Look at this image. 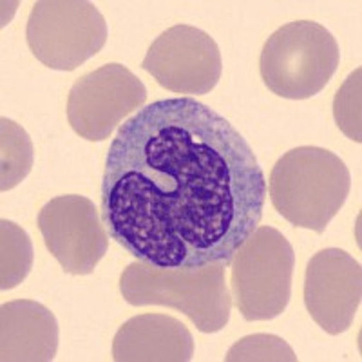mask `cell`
I'll return each instance as SVG.
<instances>
[{"instance_id": "6da1fadb", "label": "cell", "mask_w": 362, "mask_h": 362, "mask_svg": "<svg viewBox=\"0 0 362 362\" xmlns=\"http://www.w3.org/2000/svg\"><path fill=\"white\" fill-rule=\"evenodd\" d=\"M268 185L245 136L190 96L148 103L118 127L102 176L111 239L158 268L230 264L263 219Z\"/></svg>"}, {"instance_id": "7a4b0ae2", "label": "cell", "mask_w": 362, "mask_h": 362, "mask_svg": "<svg viewBox=\"0 0 362 362\" xmlns=\"http://www.w3.org/2000/svg\"><path fill=\"white\" fill-rule=\"evenodd\" d=\"M274 209L292 225L322 234L351 189L344 161L322 147H297L276 161L268 180Z\"/></svg>"}, {"instance_id": "3957f363", "label": "cell", "mask_w": 362, "mask_h": 362, "mask_svg": "<svg viewBox=\"0 0 362 362\" xmlns=\"http://www.w3.org/2000/svg\"><path fill=\"white\" fill-rule=\"evenodd\" d=\"M225 267L158 268L136 259L119 276V293L132 306H169L185 313L202 334H218L232 310Z\"/></svg>"}, {"instance_id": "277c9868", "label": "cell", "mask_w": 362, "mask_h": 362, "mask_svg": "<svg viewBox=\"0 0 362 362\" xmlns=\"http://www.w3.org/2000/svg\"><path fill=\"white\" fill-rule=\"evenodd\" d=\"M341 49L325 25L297 21L281 25L264 42L259 73L264 86L286 100H308L334 78Z\"/></svg>"}, {"instance_id": "5b68a950", "label": "cell", "mask_w": 362, "mask_h": 362, "mask_svg": "<svg viewBox=\"0 0 362 362\" xmlns=\"http://www.w3.org/2000/svg\"><path fill=\"white\" fill-rule=\"evenodd\" d=\"M296 252L274 226H257L230 261V288L245 321L283 315L292 297Z\"/></svg>"}, {"instance_id": "8992f818", "label": "cell", "mask_w": 362, "mask_h": 362, "mask_svg": "<svg viewBox=\"0 0 362 362\" xmlns=\"http://www.w3.org/2000/svg\"><path fill=\"white\" fill-rule=\"evenodd\" d=\"M107 35L100 9L86 0H40L25 28L31 53L54 71L78 69L103 49Z\"/></svg>"}, {"instance_id": "52a82bcc", "label": "cell", "mask_w": 362, "mask_h": 362, "mask_svg": "<svg viewBox=\"0 0 362 362\" xmlns=\"http://www.w3.org/2000/svg\"><path fill=\"white\" fill-rule=\"evenodd\" d=\"M147 100L144 82L122 64H105L80 76L67 98V119L80 138L107 140L111 132Z\"/></svg>"}, {"instance_id": "ba28073f", "label": "cell", "mask_w": 362, "mask_h": 362, "mask_svg": "<svg viewBox=\"0 0 362 362\" xmlns=\"http://www.w3.org/2000/svg\"><path fill=\"white\" fill-rule=\"evenodd\" d=\"M38 228L47 252L71 276H89L109 250L107 228L95 203L66 194L42 206Z\"/></svg>"}, {"instance_id": "9c48e42d", "label": "cell", "mask_w": 362, "mask_h": 362, "mask_svg": "<svg viewBox=\"0 0 362 362\" xmlns=\"http://www.w3.org/2000/svg\"><path fill=\"white\" fill-rule=\"evenodd\" d=\"M141 69L177 95H206L218 86L223 58L209 33L194 25L169 28L151 44Z\"/></svg>"}, {"instance_id": "30bf717a", "label": "cell", "mask_w": 362, "mask_h": 362, "mask_svg": "<svg viewBox=\"0 0 362 362\" xmlns=\"http://www.w3.org/2000/svg\"><path fill=\"white\" fill-rule=\"evenodd\" d=\"M303 297L317 326L328 335L344 334L361 306V263L341 248L319 250L306 267Z\"/></svg>"}, {"instance_id": "8fae6325", "label": "cell", "mask_w": 362, "mask_h": 362, "mask_svg": "<svg viewBox=\"0 0 362 362\" xmlns=\"http://www.w3.org/2000/svg\"><path fill=\"white\" fill-rule=\"evenodd\" d=\"M194 337L180 319L165 313H144L119 326L112 339L116 362H189Z\"/></svg>"}, {"instance_id": "7c38bea8", "label": "cell", "mask_w": 362, "mask_h": 362, "mask_svg": "<svg viewBox=\"0 0 362 362\" xmlns=\"http://www.w3.org/2000/svg\"><path fill=\"white\" fill-rule=\"evenodd\" d=\"M60 328L49 308L18 299L0 308V361L49 362L57 357Z\"/></svg>"}, {"instance_id": "4fadbf2b", "label": "cell", "mask_w": 362, "mask_h": 362, "mask_svg": "<svg viewBox=\"0 0 362 362\" xmlns=\"http://www.w3.org/2000/svg\"><path fill=\"white\" fill-rule=\"evenodd\" d=\"M0 190L8 192L25 180L33 169V141L28 132L9 118L0 119Z\"/></svg>"}, {"instance_id": "5bb4252c", "label": "cell", "mask_w": 362, "mask_h": 362, "mask_svg": "<svg viewBox=\"0 0 362 362\" xmlns=\"http://www.w3.org/2000/svg\"><path fill=\"white\" fill-rule=\"evenodd\" d=\"M35 250L28 232L17 223L0 221V288H17L33 268Z\"/></svg>"}, {"instance_id": "9a60e30c", "label": "cell", "mask_w": 362, "mask_h": 362, "mask_svg": "<svg viewBox=\"0 0 362 362\" xmlns=\"http://www.w3.org/2000/svg\"><path fill=\"white\" fill-rule=\"evenodd\" d=\"M226 362H257V361H279L296 362L297 355L292 346L277 335L255 334L243 337L232 346L225 357Z\"/></svg>"}, {"instance_id": "2e32d148", "label": "cell", "mask_w": 362, "mask_h": 362, "mask_svg": "<svg viewBox=\"0 0 362 362\" xmlns=\"http://www.w3.org/2000/svg\"><path fill=\"white\" fill-rule=\"evenodd\" d=\"M361 74L362 69H355L346 78L341 89L334 98V118L337 127L344 132L351 141L361 144Z\"/></svg>"}]
</instances>
